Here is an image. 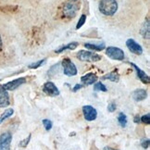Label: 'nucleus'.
Wrapping results in <instances>:
<instances>
[{"label": "nucleus", "instance_id": "33", "mask_svg": "<svg viewBox=\"0 0 150 150\" xmlns=\"http://www.w3.org/2000/svg\"><path fill=\"white\" fill-rule=\"evenodd\" d=\"M72 1H76V0H72Z\"/></svg>", "mask_w": 150, "mask_h": 150}, {"label": "nucleus", "instance_id": "15", "mask_svg": "<svg viewBox=\"0 0 150 150\" xmlns=\"http://www.w3.org/2000/svg\"><path fill=\"white\" fill-rule=\"evenodd\" d=\"M84 47L86 48H88L90 50H94V51H102L106 48V45L104 43H98V44H94V43H85Z\"/></svg>", "mask_w": 150, "mask_h": 150}, {"label": "nucleus", "instance_id": "9", "mask_svg": "<svg viewBox=\"0 0 150 150\" xmlns=\"http://www.w3.org/2000/svg\"><path fill=\"white\" fill-rule=\"evenodd\" d=\"M126 47L132 52V53H134L135 55H142L143 54L142 47L132 38H129L128 40H127V41H126Z\"/></svg>", "mask_w": 150, "mask_h": 150}, {"label": "nucleus", "instance_id": "31", "mask_svg": "<svg viewBox=\"0 0 150 150\" xmlns=\"http://www.w3.org/2000/svg\"><path fill=\"white\" fill-rule=\"evenodd\" d=\"M103 150H117V149H114L112 147H109V146H105L103 148Z\"/></svg>", "mask_w": 150, "mask_h": 150}, {"label": "nucleus", "instance_id": "4", "mask_svg": "<svg viewBox=\"0 0 150 150\" xmlns=\"http://www.w3.org/2000/svg\"><path fill=\"white\" fill-rule=\"evenodd\" d=\"M106 55L109 57V59H114V60H120L122 61L124 59L125 55L123 50H122L119 47H108L106 48Z\"/></svg>", "mask_w": 150, "mask_h": 150}, {"label": "nucleus", "instance_id": "14", "mask_svg": "<svg viewBox=\"0 0 150 150\" xmlns=\"http://www.w3.org/2000/svg\"><path fill=\"white\" fill-rule=\"evenodd\" d=\"M132 98H134V100H135L137 102H140V101H143L146 98L147 93L145 89H136L132 92Z\"/></svg>", "mask_w": 150, "mask_h": 150}, {"label": "nucleus", "instance_id": "18", "mask_svg": "<svg viewBox=\"0 0 150 150\" xmlns=\"http://www.w3.org/2000/svg\"><path fill=\"white\" fill-rule=\"evenodd\" d=\"M141 34L143 35L144 38L146 39H149L150 37V32H149V22L146 21L143 24L142 28H141Z\"/></svg>", "mask_w": 150, "mask_h": 150}, {"label": "nucleus", "instance_id": "27", "mask_svg": "<svg viewBox=\"0 0 150 150\" xmlns=\"http://www.w3.org/2000/svg\"><path fill=\"white\" fill-rule=\"evenodd\" d=\"M116 108H117V105L114 102H111V103H109L108 106V112H114L115 110H116Z\"/></svg>", "mask_w": 150, "mask_h": 150}, {"label": "nucleus", "instance_id": "11", "mask_svg": "<svg viewBox=\"0 0 150 150\" xmlns=\"http://www.w3.org/2000/svg\"><path fill=\"white\" fill-rule=\"evenodd\" d=\"M128 63L135 70L136 74H137V77L139 78V80L141 81L143 83H150V78H149V76L145 71H142L139 67L134 64V63H131V62H128Z\"/></svg>", "mask_w": 150, "mask_h": 150}, {"label": "nucleus", "instance_id": "32", "mask_svg": "<svg viewBox=\"0 0 150 150\" xmlns=\"http://www.w3.org/2000/svg\"><path fill=\"white\" fill-rule=\"evenodd\" d=\"M2 45H3V42H2L1 34H0V50H1V48H2Z\"/></svg>", "mask_w": 150, "mask_h": 150}, {"label": "nucleus", "instance_id": "22", "mask_svg": "<svg viewBox=\"0 0 150 150\" xmlns=\"http://www.w3.org/2000/svg\"><path fill=\"white\" fill-rule=\"evenodd\" d=\"M94 89H95V91H101V92H107L108 91L106 85L103 84L101 82L95 83H94Z\"/></svg>", "mask_w": 150, "mask_h": 150}, {"label": "nucleus", "instance_id": "34", "mask_svg": "<svg viewBox=\"0 0 150 150\" xmlns=\"http://www.w3.org/2000/svg\"><path fill=\"white\" fill-rule=\"evenodd\" d=\"M0 82H1V79H0Z\"/></svg>", "mask_w": 150, "mask_h": 150}, {"label": "nucleus", "instance_id": "20", "mask_svg": "<svg viewBox=\"0 0 150 150\" xmlns=\"http://www.w3.org/2000/svg\"><path fill=\"white\" fill-rule=\"evenodd\" d=\"M118 122L119 124L122 126V127H124L127 125V116L123 113V112H120L119 115H118Z\"/></svg>", "mask_w": 150, "mask_h": 150}, {"label": "nucleus", "instance_id": "2", "mask_svg": "<svg viewBox=\"0 0 150 150\" xmlns=\"http://www.w3.org/2000/svg\"><path fill=\"white\" fill-rule=\"evenodd\" d=\"M77 59L81 61H87V62H97L100 61L102 57L96 53L86 50H80L77 55Z\"/></svg>", "mask_w": 150, "mask_h": 150}, {"label": "nucleus", "instance_id": "5", "mask_svg": "<svg viewBox=\"0 0 150 150\" xmlns=\"http://www.w3.org/2000/svg\"><path fill=\"white\" fill-rule=\"evenodd\" d=\"M26 83V78L25 77H20L18 79H15L13 81H10V82L2 84L3 88L7 91H14L17 88H19L21 85L24 84Z\"/></svg>", "mask_w": 150, "mask_h": 150}, {"label": "nucleus", "instance_id": "12", "mask_svg": "<svg viewBox=\"0 0 150 150\" xmlns=\"http://www.w3.org/2000/svg\"><path fill=\"white\" fill-rule=\"evenodd\" d=\"M9 105L10 99L8 92L5 90L2 85H0V108H7Z\"/></svg>", "mask_w": 150, "mask_h": 150}, {"label": "nucleus", "instance_id": "7", "mask_svg": "<svg viewBox=\"0 0 150 150\" xmlns=\"http://www.w3.org/2000/svg\"><path fill=\"white\" fill-rule=\"evenodd\" d=\"M83 113L84 119L87 120V122H93L97 117L96 109L94 107L89 106V105L83 107Z\"/></svg>", "mask_w": 150, "mask_h": 150}, {"label": "nucleus", "instance_id": "8", "mask_svg": "<svg viewBox=\"0 0 150 150\" xmlns=\"http://www.w3.org/2000/svg\"><path fill=\"white\" fill-rule=\"evenodd\" d=\"M43 91L47 96H52V97L57 96H59V94H60L59 88H57V86L55 85V83H52V82H47V83H45L43 85Z\"/></svg>", "mask_w": 150, "mask_h": 150}, {"label": "nucleus", "instance_id": "26", "mask_svg": "<svg viewBox=\"0 0 150 150\" xmlns=\"http://www.w3.org/2000/svg\"><path fill=\"white\" fill-rule=\"evenodd\" d=\"M31 137H32V134H29L28 135V137L26 138V139H24V140H22V141H21L20 142V144H19V146H21V147H26L27 146H28V144H29V142H30V140H31Z\"/></svg>", "mask_w": 150, "mask_h": 150}, {"label": "nucleus", "instance_id": "29", "mask_svg": "<svg viewBox=\"0 0 150 150\" xmlns=\"http://www.w3.org/2000/svg\"><path fill=\"white\" fill-rule=\"evenodd\" d=\"M83 84H80V83H77V84H75V86L73 87L72 91L73 92H77L78 90H80L81 88H83Z\"/></svg>", "mask_w": 150, "mask_h": 150}, {"label": "nucleus", "instance_id": "13", "mask_svg": "<svg viewBox=\"0 0 150 150\" xmlns=\"http://www.w3.org/2000/svg\"><path fill=\"white\" fill-rule=\"evenodd\" d=\"M97 79L98 77L93 72H89L84 74L83 76L81 77V82H82L84 85H92L94 84L95 83H96Z\"/></svg>", "mask_w": 150, "mask_h": 150}, {"label": "nucleus", "instance_id": "6", "mask_svg": "<svg viewBox=\"0 0 150 150\" xmlns=\"http://www.w3.org/2000/svg\"><path fill=\"white\" fill-rule=\"evenodd\" d=\"M11 141H12V134L8 132H3L0 135V150H10Z\"/></svg>", "mask_w": 150, "mask_h": 150}, {"label": "nucleus", "instance_id": "25", "mask_svg": "<svg viewBox=\"0 0 150 150\" xmlns=\"http://www.w3.org/2000/svg\"><path fill=\"white\" fill-rule=\"evenodd\" d=\"M140 120H141V122L145 123L146 125H149L150 124V115H149V113H147L146 115H144V116H142L140 118Z\"/></svg>", "mask_w": 150, "mask_h": 150}, {"label": "nucleus", "instance_id": "23", "mask_svg": "<svg viewBox=\"0 0 150 150\" xmlns=\"http://www.w3.org/2000/svg\"><path fill=\"white\" fill-rule=\"evenodd\" d=\"M42 122H43V125L45 127V131H50L52 129V126H53V123H52V122L50 120L48 119H44L42 120Z\"/></svg>", "mask_w": 150, "mask_h": 150}, {"label": "nucleus", "instance_id": "16", "mask_svg": "<svg viewBox=\"0 0 150 150\" xmlns=\"http://www.w3.org/2000/svg\"><path fill=\"white\" fill-rule=\"evenodd\" d=\"M78 45H79V44L77 42H71V43L68 44V45H62L61 47H59V49H57L56 50V53L60 54V53H62V52L65 51V50H74L75 48L78 47Z\"/></svg>", "mask_w": 150, "mask_h": 150}, {"label": "nucleus", "instance_id": "10", "mask_svg": "<svg viewBox=\"0 0 150 150\" xmlns=\"http://www.w3.org/2000/svg\"><path fill=\"white\" fill-rule=\"evenodd\" d=\"M77 10V6L73 2H67L64 4V7H63V13L69 18H74L76 16Z\"/></svg>", "mask_w": 150, "mask_h": 150}, {"label": "nucleus", "instance_id": "30", "mask_svg": "<svg viewBox=\"0 0 150 150\" xmlns=\"http://www.w3.org/2000/svg\"><path fill=\"white\" fill-rule=\"evenodd\" d=\"M134 122H135V123H139V122H141V120H140V117H139V116H136V117H134Z\"/></svg>", "mask_w": 150, "mask_h": 150}, {"label": "nucleus", "instance_id": "24", "mask_svg": "<svg viewBox=\"0 0 150 150\" xmlns=\"http://www.w3.org/2000/svg\"><path fill=\"white\" fill-rule=\"evenodd\" d=\"M85 21H86V15L83 14L82 16H81V18L79 19L78 21V23L76 25V29L78 30V29H80L81 27H82L84 23H85Z\"/></svg>", "mask_w": 150, "mask_h": 150}, {"label": "nucleus", "instance_id": "28", "mask_svg": "<svg viewBox=\"0 0 150 150\" xmlns=\"http://www.w3.org/2000/svg\"><path fill=\"white\" fill-rule=\"evenodd\" d=\"M141 146L144 149H147L149 147V139H144L141 142Z\"/></svg>", "mask_w": 150, "mask_h": 150}, {"label": "nucleus", "instance_id": "1", "mask_svg": "<svg viewBox=\"0 0 150 150\" xmlns=\"http://www.w3.org/2000/svg\"><path fill=\"white\" fill-rule=\"evenodd\" d=\"M118 2L116 0H100L98 8L105 16H113L118 10Z\"/></svg>", "mask_w": 150, "mask_h": 150}, {"label": "nucleus", "instance_id": "17", "mask_svg": "<svg viewBox=\"0 0 150 150\" xmlns=\"http://www.w3.org/2000/svg\"><path fill=\"white\" fill-rule=\"evenodd\" d=\"M103 80H108V81H111L113 83H118L120 81V75L118 72L116 71H111L108 74H106L105 76L102 77Z\"/></svg>", "mask_w": 150, "mask_h": 150}, {"label": "nucleus", "instance_id": "19", "mask_svg": "<svg viewBox=\"0 0 150 150\" xmlns=\"http://www.w3.org/2000/svg\"><path fill=\"white\" fill-rule=\"evenodd\" d=\"M14 113V110L12 108H8V109H6V110L2 113V115L0 116V124H1L5 120H7L8 119L9 117H11L13 115Z\"/></svg>", "mask_w": 150, "mask_h": 150}, {"label": "nucleus", "instance_id": "3", "mask_svg": "<svg viewBox=\"0 0 150 150\" xmlns=\"http://www.w3.org/2000/svg\"><path fill=\"white\" fill-rule=\"evenodd\" d=\"M61 65L63 68V72H64L65 75L69 77H71V76H75L77 75V68L75 66L74 63L69 59V57H65L61 61Z\"/></svg>", "mask_w": 150, "mask_h": 150}, {"label": "nucleus", "instance_id": "21", "mask_svg": "<svg viewBox=\"0 0 150 150\" xmlns=\"http://www.w3.org/2000/svg\"><path fill=\"white\" fill-rule=\"evenodd\" d=\"M45 61H47V59H40V60L36 61V62H33V63H32V64H30L28 66V68L29 69H38V68L41 67L43 64H45Z\"/></svg>", "mask_w": 150, "mask_h": 150}]
</instances>
